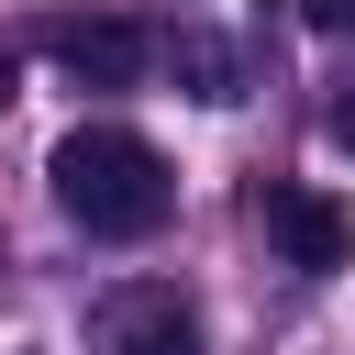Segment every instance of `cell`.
<instances>
[{"label": "cell", "instance_id": "1", "mask_svg": "<svg viewBox=\"0 0 355 355\" xmlns=\"http://www.w3.org/2000/svg\"><path fill=\"white\" fill-rule=\"evenodd\" d=\"M44 178H55V211H67L89 244H144V233H166V211H178V166H166L133 122H78V133L44 155Z\"/></svg>", "mask_w": 355, "mask_h": 355}, {"label": "cell", "instance_id": "2", "mask_svg": "<svg viewBox=\"0 0 355 355\" xmlns=\"http://www.w3.org/2000/svg\"><path fill=\"white\" fill-rule=\"evenodd\" d=\"M255 222H266V244H277L300 277H333V266L355 255V222H344V200H333V189L266 178V189H255Z\"/></svg>", "mask_w": 355, "mask_h": 355}, {"label": "cell", "instance_id": "3", "mask_svg": "<svg viewBox=\"0 0 355 355\" xmlns=\"http://www.w3.org/2000/svg\"><path fill=\"white\" fill-rule=\"evenodd\" d=\"M89 355H200V311H189L166 277H133V288H111V300H100Z\"/></svg>", "mask_w": 355, "mask_h": 355}, {"label": "cell", "instance_id": "4", "mask_svg": "<svg viewBox=\"0 0 355 355\" xmlns=\"http://www.w3.org/2000/svg\"><path fill=\"white\" fill-rule=\"evenodd\" d=\"M44 55H55L78 89H133L155 44H144V22H111V11H89V22H55V33H44Z\"/></svg>", "mask_w": 355, "mask_h": 355}, {"label": "cell", "instance_id": "5", "mask_svg": "<svg viewBox=\"0 0 355 355\" xmlns=\"http://www.w3.org/2000/svg\"><path fill=\"white\" fill-rule=\"evenodd\" d=\"M166 67L189 78V100H244V78H233V44H222V33H178V44H166Z\"/></svg>", "mask_w": 355, "mask_h": 355}, {"label": "cell", "instance_id": "6", "mask_svg": "<svg viewBox=\"0 0 355 355\" xmlns=\"http://www.w3.org/2000/svg\"><path fill=\"white\" fill-rule=\"evenodd\" d=\"M322 133H333V144H344V155H355V67H344V78H333V100H322Z\"/></svg>", "mask_w": 355, "mask_h": 355}, {"label": "cell", "instance_id": "7", "mask_svg": "<svg viewBox=\"0 0 355 355\" xmlns=\"http://www.w3.org/2000/svg\"><path fill=\"white\" fill-rule=\"evenodd\" d=\"M300 22L311 33H355V0H300Z\"/></svg>", "mask_w": 355, "mask_h": 355}, {"label": "cell", "instance_id": "8", "mask_svg": "<svg viewBox=\"0 0 355 355\" xmlns=\"http://www.w3.org/2000/svg\"><path fill=\"white\" fill-rule=\"evenodd\" d=\"M11 89H22V67H11V55H0V111H11Z\"/></svg>", "mask_w": 355, "mask_h": 355}]
</instances>
